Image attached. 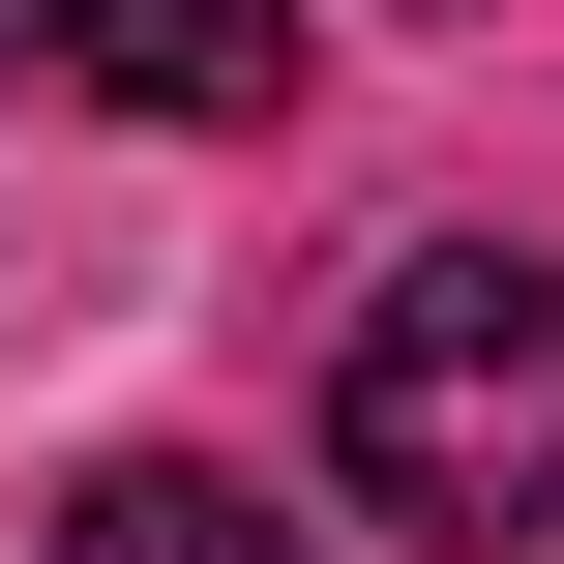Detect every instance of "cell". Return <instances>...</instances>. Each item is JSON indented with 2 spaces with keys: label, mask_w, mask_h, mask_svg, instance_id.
I'll list each match as a JSON object with an SVG mask.
<instances>
[{
  "label": "cell",
  "mask_w": 564,
  "mask_h": 564,
  "mask_svg": "<svg viewBox=\"0 0 564 564\" xmlns=\"http://www.w3.org/2000/svg\"><path fill=\"white\" fill-rule=\"evenodd\" d=\"M327 476L357 506H416V535H564V268L535 238H416L387 297H357V357H327Z\"/></svg>",
  "instance_id": "1"
},
{
  "label": "cell",
  "mask_w": 564,
  "mask_h": 564,
  "mask_svg": "<svg viewBox=\"0 0 564 564\" xmlns=\"http://www.w3.org/2000/svg\"><path fill=\"white\" fill-rule=\"evenodd\" d=\"M0 59H30V89H119V119H268V89H297L268 0H0Z\"/></svg>",
  "instance_id": "2"
},
{
  "label": "cell",
  "mask_w": 564,
  "mask_h": 564,
  "mask_svg": "<svg viewBox=\"0 0 564 564\" xmlns=\"http://www.w3.org/2000/svg\"><path fill=\"white\" fill-rule=\"evenodd\" d=\"M59 564H297V535H268V476H208V446H89V476H59Z\"/></svg>",
  "instance_id": "3"
}]
</instances>
